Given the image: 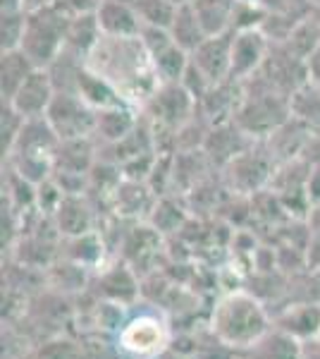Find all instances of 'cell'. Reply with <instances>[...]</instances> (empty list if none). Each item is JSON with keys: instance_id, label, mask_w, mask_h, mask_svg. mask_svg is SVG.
Here are the masks:
<instances>
[{"instance_id": "cell-1", "label": "cell", "mask_w": 320, "mask_h": 359, "mask_svg": "<svg viewBox=\"0 0 320 359\" xmlns=\"http://www.w3.org/2000/svg\"><path fill=\"white\" fill-rule=\"evenodd\" d=\"M272 321L267 316L265 304L256 294L230 292L218 299L211 316V328L215 338L227 347L246 350L256 340H260L270 331Z\"/></svg>"}, {"instance_id": "cell-2", "label": "cell", "mask_w": 320, "mask_h": 359, "mask_svg": "<svg viewBox=\"0 0 320 359\" xmlns=\"http://www.w3.org/2000/svg\"><path fill=\"white\" fill-rule=\"evenodd\" d=\"M72 15L60 3L27 15V32L22 50L36 62V67H50L65 50V36Z\"/></svg>"}, {"instance_id": "cell-3", "label": "cell", "mask_w": 320, "mask_h": 359, "mask_svg": "<svg viewBox=\"0 0 320 359\" xmlns=\"http://www.w3.org/2000/svg\"><path fill=\"white\" fill-rule=\"evenodd\" d=\"M196 108H199V103L179 82L158 84V89L148 96L146 103L153 130L167 132L172 137H177V132L189 123Z\"/></svg>"}, {"instance_id": "cell-4", "label": "cell", "mask_w": 320, "mask_h": 359, "mask_svg": "<svg viewBox=\"0 0 320 359\" xmlns=\"http://www.w3.org/2000/svg\"><path fill=\"white\" fill-rule=\"evenodd\" d=\"M46 118L53 125L60 142L96 135V111L74 91H57Z\"/></svg>"}, {"instance_id": "cell-5", "label": "cell", "mask_w": 320, "mask_h": 359, "mask_svg": "<svg viewBox=\"0 0 320 359\" xmlns=\"http://www.w3.org/2000/svg\"><path fill=\"white\" fill-rule=\"evenodd\" d=\"M270 36L263 29H246L235 32L232 39V62H230V79L246 82L263 67L267 53H270Z\"/></svg>"}, {"instance_id": "cell-6", "label": "cell", "mask_w": 320, "mask_h": 359, "mask_svg": "<svg viewBox=\"0 0 320 359\" xmlns=\"http://www.w3.org/2000/svg\"><path fill=\"white\" fill-rule=\"evenodd\" d=\"M227 168V180L230 187L237 192L251 194L258 192L260 187L272 177V168H275V158L270 151H258L256 144L251 149H246L244 154L237 156L235 161L225 165Z\"/></svg>"}, {"instance_id": "cell-7", "label": "cell", "mask_w": 320, "mask_h": 359, "mask_svg": "<svg viewBox=\"0 0 320 359\" xmlns=\"http://www.w3.org/2000/svg\"><path fill=\"white\" fill-rule=\"evenodd\" d=\"M118 343L122 350L132 352L137 357H151L160 352L162 345L167 343V328L165 323L158 321V316H134L120 328Z\"/></svg>"}, {"instance_id": "cell-8", "label": "cell", "mask_w": 320, "mask_h": 359, "mask_svg": "<svg viewBox=\"0 0 320 359\" xmlns=\"http://www.w3.org/2000/svg\"><path fill=\"white\" fill-rule=\"evenodd\" d=\"M57 94L55 82L50 77L48 67H36L25 79V84L15 91L13 98H5L20 111L25 118H43L48 113L50 103Z\"/></svg>"}, {"instance_id": "cell-9", "label": "cell", "mask_w": 320, "mask_h": 359, "mask_svg": "<svg viewBox=\"0 0 320 359\" xmlns=\"http://www.w3.org/2000/svg\"><path fill=\"white\" fill-rule=\"evenodd\" d=\"M256 144V139H251L239 125L232 120V123H220L213 125L211 132L206 137L203 144V154L208 161L220 165H227L230 161H235L237 156L244 154L246 149H251Z\"/></svg>"}, {"instance_id": "cell-10", "label": "cell", "mask_w": 320, "mask_h": 359, "mask_svg": "<svg viewBox=\"0 0 320 359\" xmlns=\"http://www.w3.org/2000/svg\"><path fill=\"white\" fill-rule=\"evenodd\" d=\"M232 39H235V32L208 36L206 41L191 53V62H194L213 84H220V82H225V79H230Z\"/></svg>"}, {"instance_id": "cell-11", "label": "cell", "mask_w": 320, "mask_h": 359, "mask_svg": "<svg viewBox=\"0 0 320 359\" xmlns=\"http://www.w3.org/2000/svg\"><path fill=\"white\" fill-rule=\"evenodd\" d=\"M96 17L103 29V36L108 39H139L144 29L130 0H101L96 8Z\"/></svg>"}, {"instance_id": "cell-12", "label": "cell", "mask_w": 320, "mask_h": 359, "mask_svg": "<svg viewBox=\"0 0 320 359\" xmlns=\"http://www.w3.org/2000/svg\"><path fill=\"white\" fill-rule=\"evenodd\" d=\"M277 331L292 335L299 343L313 340L320 335V302H294L272 318Z\"/></svg>"}, {"instance_id": "cell-13", "label": "cell", "mask_w": 320, "mask_h": 359, "mask_svg": "<svg viewBox=\"0 0 320 359\" xmlns=\"http://www.w3.org/2000/svg\"><path fill=\"white\" fill-rule=\"evenodd\" d=\"M57 144H60V137L55 135L53 125L48 123L46 115L43 118H27L8 158L13 156H53Z\"/></svg>"}, {"instance_id": "cell-14", "label": "cell", "mask_w": 320, "mask_h": 359, "mask_svg": "<svg viewBox=\"0 0 320 359\" xmlns=\"http://www.w3.org/2000/svg\"><path fill=\"white\" fill-rule=\"evenodd\" d=\"M77 94L89 103L94 111H103V108H118L127 106V98L120 94V89L110 82L108 77L94 72L91 67H81L77 77Z\"/></svg>"}, {"instance_id": "cell-15", "label": "cell", "mask_w": 320, "mask_h": 359, "mask_svg": "<svg viewBox=\"0 0 320 359\" xmlns=\"http://www.w3.org/2000/svg\"><path fill=\"white\" fill-rule=\"evenodd\" d=\"M101 39H103V29L98 25L96 10L94 13L72 15L65 36V50L72 53L74 57H79V60H84V57H89L101 46Z\"/></svg>"}, {"instance_id": "cell-16", "label": "cell", "mask_w": 320, "mask_h": 359, "mask_svg": "<svg viewBox=\"0 0 320 359\" xmlns=\"http://www.w3.org/2000/svg\"><path fill=\"white\" fill-rule=\"evenodd\" d=\"M96 165L94 158V137L81 139H62L53 154V170L60 172H79L91 175Z\"/></svg>"}, {"instance_id": "cell-17", "label": "cell", "mask_w": 320, "mask_h": 359, "mask_svg": "<svg viewBox=\"0 0 320 359\" xmlns=\"http://www.w3.org/2000/svg\"><path fill=\"white\" fill-rule=\"evenodd\" d=\"M301 343L292 335L277 331L275 326L251 347L242 350V359H299Z\"/></svg>"}, {"instance_id": "cell-18", "label": "cell", "mask_w": 320, "mask_h": 359, "mask_svg": "<svg viewBox=\"0 0 320 359\" xmlns=\"http://www.w3.org/2000/svg\"><path fill=\"white\" fill-rule=\"evenodd\" d=\"M237 0H191L196 17H199L206 36L232 32V17H235Z\"/></svg>"}, {"instance_id": "cell-19", "label": "cell", "mask_w": 320, "mask_h": 359, "mask_svg": "<svg viewBox=\"0 0 320 359\" xmlns=\"http://www.w3.org/2000/svg\"><path fill=\"white\" fill-rule=\"evenodd\" d=\"M36 69V62L22 48L3 50L0 55V91L3 98H13V94L25 84V79Z\"/></svg>"}, {"instance_id": "cell-20", "label": "cell", "mask_w": 320, "mask_h": 359, "mask_svg": "<svg viewBox=\"0 0 320 359\" xmlns=\"http://www.w3.org/2000/svg\"><path fill=\"white\" fill-rule=\"evenodd\" d=\"M137 125H139V118L134 115L130 106L96 111V135L106 144H115V142H120V139H125Z\"/></svg>"}, {"instance_id": "cell-21", "label": "cell", "mask_w": 320, "mask_h": 359, "mask_svg": "<svg viewBox=\"0 0 320 359\" xmlns=\"http://www.w3.org/2000/svg\"><path fill=\"white\" fill-rule=\"evenodd\" d=\"M55 223L57 230L65 237H74V235L91 233L94 216H91L89 206L84 204V199L79 194H67L62 199L60 208L55 211Z\"/></svg>"}, {"instance_id": "cell-22", "label": "cell", "mask_w": 320, "mask_h": 359, "mask_svg": "<svg viewBox=\"0 0 320 359\" xmlns=\"http://www.w3.org/2000/svg\"><path fill=\"white\" fill-rule=\"evenodd\" d=\"M170 34H172L174 43H177L179 48L187 50L189 55L208 39L201 27V22H199V17L194 13V8H191V3L177 5V13H174L172 25H170Z\"/></svg>"}, {"instance_id": "cell-23", "label": "cell", "mask_w": 320, "mask_h": 359, "mask_svg": "<svg viewBox=\"0 0 320 359\" xmlns=\"http://www.w3.org/2000/svg\"><path fill=\"white\" fill-rule=\"evenodd\" d=\"M67 259L84 269H91L103 259V240L96 233L67 237Z\"/></svg>"}, {"instance_id": "cell-24", "label": "cell", "mask_w": 320, "mask_h": 359, "mask_svg": "<svg viewBox=\"0 0 320 359\" xmlns=\"http://www.w3.org/2000/svg\"><path fill=\"white\" fill-rule=\"evenodd\" d=\"M130 3H132V8L137 10L144 27L170 29L172 17L177 13V5H174L172 0H130Z\"/></svg>"}, {"instance_id": "cell-25", "label": "cell", "mask_w": 320, "mask_h": 359, "mask_svg": "<svg viewBox=\"0 0 320 359\" xmlns=\"http://www.w3.org/2000/svg\"><path fill=\"white\" fill-rule=\"evenodd\" d=\"M25 115H22L10 101L3 98V106H0V151H3V161L13 154V147L22 132L25 125Z\"/></svg>"}, {"instance_id": "cell-26", "label": "cell", "mask_w": 320, "mask_h": 359, "mask_svg": "<svg viewBox=\"0 0 320 359\" xmlns=\"http://www.w3.org/2000/svg\"><path fill=\"white\" fill-rule=\"evenodd\" d=\"M27 10H3V20H0V48L13 50L22 48L27 32Z\"/></svg>"}, {"instance_id": "cell-27", "label": "cell", "mask_w": 320, "mask_h": 359, "mask_svg": "<svg viewBox=\"0 0 320 359\" xmlns=\"http://www.w3.org/2000/svg\"><path fill=\"white\" fill-rule=\"evenodd\" d=\"M299 359H320V335L313 340L301 343V357Z\"/></svg>"}, {"instance_id": "cell-28", "label": "cell", "mask_w": 320, "mask_h": 359, "mask_svg": "<svg viewBox=\"0 0 320 359\" xmlns=\"http://www.w3.org/2000/svg\"><path fill=\"white\" fill-rule=\"evenodd\" d=\"M308 77H311V84L320 86V46L316 53L311 55V60H308Z\"/></svg>"}, {"instance_id": "cell-29", "label": "cell", "mask_w": 320, "mask_h": 359, "mask_svg": "<svg viewBox=\"0 0 320 359\" xmlns=\"http://www.w3.org/2000/svg\"><path fill=\"white\" fill-rule=\"evenodd\" d=\"M57 0H25V10L27 13H34V10H43L48 5H55Z\"/></svg>"}, {"instance_id": "cell-30", "label": "cell", "mask_w": 320, "mask_h": 359, "mask_svg": "<svg viewBox=\"0 0 320 359\" xmlns=\"http://www.w3.org/2000/svg\"><path fill=\"white\" fill-rule=\"evenodd\" d=\"M174 5H187V3H191V0H172Z\"/></svg>"}]
</instances>
